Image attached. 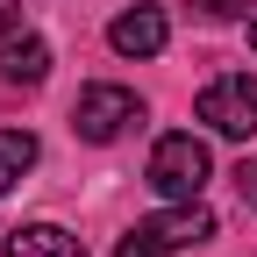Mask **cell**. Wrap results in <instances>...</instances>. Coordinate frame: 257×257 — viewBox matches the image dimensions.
<instances>
[{"label":"cell","mask_w":257,"mask_h":257,"mask_svg":"<svg viewBox=\"0 0 257 257\" xmlns=\"http://www.w3.org/2000/svg\"><path fill=\"white\" fill-rule=\"evenodd\" d=\"M207 172H214V157H207V143L193 136V128L157 136V150H150V186L165 193V200H200Z\"/></svg>","instance_id":"1"},{"label":"cell","mask_w":257,"mask_h":257,"mask_svg":"<svg viewBox=\"0 0 257 257\" xmlns=\"http://www.w3.org/2000/svg\"><path fill=\"white\" fill-rule=\"evenodd\" d=\"M200 121L214 128V136L250 143V136H257V79H250V72H221V79H207V86H200Z\"/></svg>","instance_id":"2"},{"label":"cell","mask_w":257,"mask_h":257,"mask_svg":"<svg viewBox=\"0 0 257 257\" xmlns=\"http://www.w3.org/2000/svg\"><path fill=\"white\" fill-rule=\"evenodd\" d=\"M136 121H143V100H136L128 86H107V79L86 86L79 100H72V128H79L86 143H114V136H128Z\"/></svg>","instance_id":"3"},{"label":"cell","mask_w":257,"mask_h":257,"mask_svg":"<svg viewBox=\"0 0 257 257\" xmlns=\"http://www.w3.org/2000/svg\"><path fill=\"white\" fill-rule=\"evenodd\" d=\"M136 229H143V236H150L157 250L172 257V250H193V243H207V236H214V214H207L200 200H172L165 214H150V221H136Z\"/></svg>","instance_id":"4"},{"label":"cell","mask_w":257,"mask_h":257,"mask_svg":"<svg viewBox=\"0 0 257 257\" xmlns=\"http://www.w3.org/2000/svg\"><path fill=\"white\" fill-rule=\"evenodd\" d=\"M107 43L121 57H157V50L172 43V22H165V8H121L114 29H107Z\"/></svg>","instance_id":"5"},{"label":"cell","mask_w":257,"mask_h":257,"mask_svg":"<svg viewBox=\"0 0 257 257\" xmlns=\"http://www.w3.org/2000/svg\"><path fill=\"white\" fill-rule=\"evenodd\" d=\"M0 79L8 86H43L50 79V43L43 36H22V29L0 36Z\"/></svg>","instance_id":"6"},{"label":"cell","mask_w":257,"mask_h":257,"mask_svg":"<svg viewBox=\"0 0 257 257\" xmlns=\"http://www.w3.org/2000/svg\"><path fill=\"white\" fill-rule=\"evenodd\" d=\"M8 257H86V243L72 229H57V221H29V229L8 236Z\"/></svg>","instance_id":"7"},{"label":"cell","mask_w":257,"mask_h":257,"mask_svg":"<svg viewBox=\"0 0 257 257\" xmlns=\"http://www.w3.org/2000/svg\"><path fill=\"white\" fill-rule=\"evenodd\" d=\"M29 165H36V136H29V128H0V193H8Z\"/></svg>","instance_id":"8"},{"label":"cell","mask_w":257,"mask_h":257,"mask_svg":"<svg viewBox=\"0 0 257 257\" xmlns=\"http://www.w3.org/2000/svg\"><path fill=\"white\" fill-rule=\"evenodd\" d=\"M193 8H200L207 22H236V15H250L257 0H193Z\"/></svg>","instance_id":"9"},{"label":"cell","mask_w":257,"mask_h":257,"mask_svg":"<svg viewBox=\"0 0 257 257\" xmlns=\"http://www.w3.org/2000/svg\"><path fill=\"white\" fill-rule=\"evenodd\" d=\"M114 257H165V250H157V243H150V236H143V229H128V236H121V243H114Z\"/></svg>","instance_id":"10"},{"label":"cell","mask_w":257,"mask_h":257,"mask_svg":"<svg viewBox=\"0 0 257 257\" xmlns=\"http://www.w3.org/2000/svg\"><path fill=\"white\" fill-rule=\"evenodd\" d=\"M236 193H243V207H257V157L236 165Z\"/></svg>","instance_id":"11"},{"label":"cell","mask_w":257,"mask_h":257,"mask_svg":"<svg viewBox=\"0 0 257 257\" xmlns=\"http://www.w3.org/2000/svg\"><path fill=\"white\" fill-rule=\"evenodd\" d=\"M22 29V0H0V36H15Z\"/></svg>","instance_id":"12"},{"label":"cell","mask_w":257,"mask_h":257,"mask_svg":"<svg viewBox=\"0 0 257 257\" xmlns=\"http://www.w3.org/2000/svg\"><path fill=\"white\" fill-rule=\"evenodd\" d=\"M250 50H257V15H250Z\"/></svg>","instance_id":"13"}]
</instances>
